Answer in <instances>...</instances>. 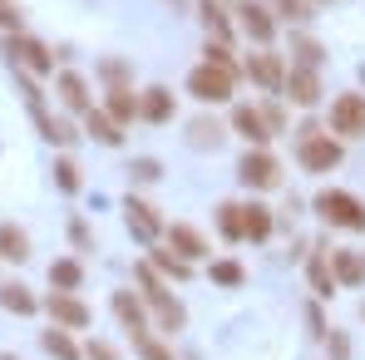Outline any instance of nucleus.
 I'll return each mask as SVG.
<instances>
[{"label":"nucleus","mask_w":365,"mask_h":360,"mask_svg":"<svg viewBox=\"0 0 365 360\" xmlns=\"http://www.w3.org/2000/svg\"><path fill=\"white\" fill-rule=\"evenodd\" d=\"M55 182H60L64 192H79V168H74L69 158H60V163H55Z\"/></svg>","instance_id":"31"},{"label":"nucleus","mask_w":365,"mask_h":360,"mask_svg":"<svg viewBox=\"0 0 365 360\" xmlns=\"http://www.w3.org/2000/svg\"><path fill=\"white\" fill-rule=\"evenodd\" d=\"M316 212H321L331 227H341V232H365V202L356 192L326 187V192H316Z\"/></svg>","instance_id":"1"},{"label":"nucleus","mask_w":365,"mask_h":360,"mask_svg":"<svg viewBox=\"0 0 365 360\" xmlns=\"http://www.w3.org/2000/svg\"><path fill=\"white\" fill-rule=\"evenodd\" d=\"M84 128H89V133H94L99 143H119V138H123V133H119V123L109 119L104 109H89V114H84Z\"/></svg>","instance_id":"24"},{"label":"nucleus","mask_w":365,"mask_h":360,"mask_svg":"<svg viewBox=\"0 0 365 360\" xmlns=\"http://www.w3.org/2000/svg\"><path fill=\"white\" fill-rule=\"evenodd\" d=\"M133 173H138V178H158V163H153V158H138Z\"/></svg>","instance_id":"38"},{"label":"nucleus","mask_w":365,"mask_h":360,"mask_svg":"<svg viewBox=\"0 0 365 360\" xmlns=\"http://www.w3.org/2000/svg\"><path fill=\"white\" fill-rule=\"evenodd\" d=\"M0 360H20V356H5V351H0Z\"/></svg>","instance_id":"39"},{"label":"nucleus","mask_w":365,"mask_h":360,"mask_svg":"<svg viewBox=\"0 0 365 360\" xmlns=\"http://www.w3.org/2000/svg\"><path fill=\"white\" fill-rule=\"evenodd\" d=\"M10 60L25 64L30 74H50V69H55V55H50L40 40H25V35H10Z\"/></svg>","instance_id":"6"},{"label":"nucleus","mask_w":365,"mask_h":360,"mask_svg":"<svg viewBox=\"0 0 365 360\" xmlns=\"http://www.w3.org/2000/svg\"><path fill=\"white\" fill-rule=\"evenodd\" d=\"M45 306H50V316H55L60 326H69V331H84V326L94 321V316H89V306H84V301H74L69 292H55Z\"/></svg>","instance_id":"8"},{"label":"nucleus","mask_w":365,"mask_h":360,"mask_svg":"<svg viewBox=\"0 0 365 360\" xmlns=\"http://www.w3.org/2000/svg\"><path fill=\"white\" fill-rule=\"evenodd\" d=\"M45 351L55 360H79V346L69 341V331H45Z\"/></svg>","instance_id":"27"},{"label":"nucleus","mask_w":365,"mask_h":360,"mask_svg":"<svg viewBox=\"0 0 365 360\" xmlns=\"http://www.w3.org/2000/svg\"><path fill=\"white\" fill-rule=\"evenodd\" d=\"M242 222H247V237H252V242L272 237V207L252 202V207H242Z\"/></svg>","instance_id":"22"},{"label":"nucleus","mask_w":365,"mask_h":360,"mask_svg":"<svg viewBox=\"0 0 365 360\" xmlns=\"http://www.w3.org/2000/svg\"><path fill=\"white\" fill-rule=\"evenodd\" d=\"M89 360H119V356H114V346H104V341H89Z\"/></svg>","instance_id":"36"},{"label":"nucleus","mask_w":365,"mask_h":360,"mask_svg":"<svg viewBox=\"0 0 365 360\" xmlns=\"http://www.w3.org/2000/svg\"><path fill=\"white\" fill-rule=\"evenodd\" d=\"M0 257H5V262H25V257H30V237H25L15 222H0Z\"/></svg>","instance_id":"18"},{"label":"nucleus","mask_w":365,"mask_h":360,"mask_svg":"<svg viewBox=\"0 0 365 360\" xmlns=\"http://www.w3.org/2000/svg\"><path fill=\"white\" fill-rule=\"evenodd\" d=\"M114 311H119V321L128 326V331H133V336L143 331V306L128 297V292H119V297H114Z\"/></svg>","instance_id":"26"},{"label":"nucleus","mask_w":365,"mask_h":360,"mask_svg":"<svg viewBox=\"0 0 365 360\" xmlns=\"http://www.w3.org/2000/svg\"><path fill=\"white\" fill-rule=\"evenodd\" d=\"M217 138H222V128H217V123H207V119L192 123V143H217Z\"/></svg>","instance_id":"32"},{"label":"nucleus","mask_w":365,"mask_h":360,"mask_svg":"<svg viewBox=\"0 0 365 360\" xmlns=\"http://www.w3.org/2000/svg\"><path fill=\"white\" fill-rule=\"evenodd\" d=\"M306 282H311V292L326 301V297H336V272H331V257L316 247L311 252V262H306Z\"/></svg>","instance_id":"12"},{"label":"nucleus","mask_w":365,"mask_h":360,"mask_svg":"<svg viewBox=\"0 0 365 360\" xmlns=\"http://www.w3.org/2000/svg\"><path fill=\"white\" fill-rule=\"evenodd\" d=\"M84 282V272H79V262L74 257H64V262H50V287H60V292H74Z\"/></svg>","instance_id":"23"},{"label":"nucleus","mask_w":365,"mask_h":360,"mask_svg":"<svg viewBox=\"0 0 365 360\" xmlns=\"http://www.w3.org/2000/svg\"><path fill=\"white\" fill-rule=\"evenodd\" d=\"M232 128L242 133L247 143H257V148L272 138V123H267V114H262V109H252V104H237V109H232Z\"/></svg>","instance_id":"10"},{"label":"nucleus","mask_w":365,"mask_h":360,"mask_svg":"<svg viewBox=\"0 0 365 360\" xmlns=\"http://www.w3.org/2000/svg\"><path fill=\"white\" fill-rule=\"evenodd\" d=\"M0 306H5V311H15V316H35V306H40V301L30 297L20 282H5V287H0Z\"/></svg>","instance_id":"21"},{"label":"nucleus","mask_w":365,"mask_h":360,"mask_svg":"<svg viewBox=\"0 0 365 360\" xmlns=\"http://www.w3.org/2000/svg\"><path fill=\"white\" fill-rule=\"evenodd\" d=\"M247 79H257L262 89H287V69H282V60H277L272 50L247 55Z\"/></svg>","instance_id":"7"},{"label":"nucleus","mask_w":365,"mask_h":360,"mask_svg":"<svg viewBox=\"0 0 365 360\" xmlns=\"http://www.w3.org/2000/svg\"><path fill=\"white\" fill-rule=\"evenodd\" d=\"M0 30H10V35H20V15H15L10 5H0Z\"/></svg>","instance_id":"35"},{"label":"nucleus","mask_w":365,"mask_h":360,"mask_svg":"<svg viewBox=\"0 0 365 360\" xmlns=\"http://www.w3.org/2000/svg\"><path fill=\"white\" fill-rule=\"evenodd\" d=\"M297 138H302V148H297L302 168H311V173H331V168L341 163V143H336L331 133H321L316 123H306Z\"/></svg>","instance_id":"3"},{"label":"nucleus","mask_w":365,"mask_h":360,"mask_svg":"<svg viewBox=\"0 0 365 360\" xmlns=\"http://www.w3.org/2000/svg\"><path fill=\"white\" fill-rule=\"evenodd\" d=\"M0 5H5V0H0Z\"/></svg>","instance_id":"40"},{"label":"nucleus","mask_w":365,"mask_h":360,"mask_svg":"<svg viewBox=\"0 0 365 360\" xmlns=\"http://www.w3.org/2000/svg\"><path fill=\"white\" fill-rule=\"evenodd\" d=\"M143 119H148V123H168V119H173V94H168L163 84L143 89Z\"/></svg>","instance_id":"15"},{"label":"nucleus","mask_w":365,"mask_h":360,"mask_svg":"<svg viewBox=\"0 0 365 360\" xmlns=\"http://www.w3.org/2000/svg\"><path fill=\"white\" fill-rule=\"evenodd\" d=\"M232 84H237V74H232V69L207 64V60L187 74V94H192V99H202V104H222V99H232Z\"/></svg>","instance_id":"2"},{"label":"nucleus","mask_w":365,"mask_h":360,"mask_svg":"<svg viewBox=\"0 0 365 360\" xmlns=\"http://www.w3.org/2000/svg\"><path fill=\"white\" fill-rule=\"evenodd\" d=\"M287 99L302 104V109H311V104L321 99V79H316L311 69H292V74H287Z\"/></svg>","instance_id":"13"},{"label":"nucleus","mask_w":365,"mask_h":360,"mask_svg":"<svg viewBox=\"0 0 365 360\" xmlns=\"http://www.w3.org/2000/svg\"><path fill=\"white\" fill-rule=\"evenodd\" d=\"M133 351H138L143 360H173V351H168V346H158L148 331H138V336H133Z\"/></svg>","instance_id":"28"},{"label":"nucleus","mask_w":365,"mask_h":360,"mask_svg":"<svg viewBox=\"0 0 365 360\" xmlns=\"http://www.w3.org/2000/svg\"><path fill=\"white\" fill-rule=\"evenodd\" d=\"M217 227H222V237H247V222H242V207H237V202H222V207H217Z\"/></svg>","instance_id":"25"},{"label":"nucleus","mask_w":365,"mask_h":360,"mask_svg":"<svg viewBox=\"0 0 365 360\" xmlns=\"http://www.w3.org/2000/svg\"><path fill=\"white\" fill-rule=\"evenodd\" d=\"M237 15H242V30L257 40V45H267L272 35H277V20H272V10L267 5H257V0H242L237 5Z\"/></svg>","instance_id":"9"},{"label":"nucleus","mask_w":365,"mask_h":360,"mask_svg":"<svg viewBox=\"0 0 365 360\" xmlns=\"http://www.w3.org/2000/svg\"><path fill=\"white\" fill-rule=\"evenodd\" d=\"M212 282H222V287H242L247 272L237 267V262H212Z\"/></svg>","instance_id":"29"},{"label":"nucleus","mask_w":365,"mask_h":360,"mask_svg":"<svg viewBox=\"0 0 365 360\" xmlns=\"http://www.w3.org/2000/svg\"><path fill=\"white\" fill-rule=\"evenodd\" d=\"M277 10H282V15H292V20H302V15H306L302 0H277Z\"/></svg>","instance_id":"37"},{"label":"nucleus","mask_w":365,"mask_h":360,"mask_svg":"<svg viewBox=\"0 0 365 360\" xmlns=\"http://www.w3.org/2000/svg\"><path fill=\"white\" fill-rule=\"evenodd\" d=\"M207 64H222V69H232V55H227V45L207 40Z\"/></svg>","instance_id":"34"},{"label":"nucleus","mask_w":365,"mask_h":360,"mask_svg":"<svg viewBox=\"0 0 365 360\" xmlns=\"http://www.w3.org/2000/svg\"><path fill=\"white\" fill-rule=\"evenodd\" d=\"M104 114H109L114 123H133L138 114H143V99H138L133 89H123V84H114V89H109V109H104Z\"/></svg>","instance_id":"14"},{"label":"nucleus","mask_w":365,"mask_h":360,"mask_svg":"<svg viewBox=\"0 0 365 360\" xmlns=\"http://www.w3.org/2000/svg\"><path fill=\"white\" fill-rule=\"evenodd\" d=\"M237 178H242L247 187H277V182H282V163H277L267 148H252L242 163H237Z\"/></svg>","instance_id":"5"},{"label":"nucleus","mask_w":365,"mask_h":360,"mask_svg":"<svg viewBox=\"0 0 365 360\" xmlns=\"http://www.w3.org/2000/svg\"><path fill=\"white\" fill-rule=\"evenodd\" d=\"M197 10H202V25H207V35H212L217 45H227V40H232V25H227V10H222L217 0H202Z\"/></svg>","instance_id":"20"},{"label":"nucleus","mask_w":365,"mask_h":360,"mask_svg":"<svg viewBox=\"0 0 365 360\" xmlns=\"http://www.w3.org/2000/svg\"><path fill=\"white\" fill-rule=\"evenodd\" d=\"M331 133L361 138L365 133V94H336L331 99Z\"/></svg>","instance_id":"4"},{"label":"nucleus","mask_w":365,"mask_h":360,"mask_svg":"<svg viewBox=\"0 0 365 360\" xmlns=\"http://www.w3.org/2000/svg\"><path fill=\"white\" fill-rule=\"evenodd\" d=\"M297 55H302L306 69H316V64H321V45H316V40H297Z\"/></svg>","instance_id":"33"},{"label":"nucleus","mask_w":365,"mask_h":360,"mask_svg":"<svg viewBox=\"0 0 365 360\" xmlns=\"http://www.w3.org/2000/svg\"><path fill=\"white\" fill-rule=\"evenodd\" d=\"M331 272H336V282H346V287H361L365 282V262L356 252H331Z\"/></svg>","instance_id":"17"},{"label":"nucleus","mask_w":365,"mask_h":360,"mask_svg":"<svg viewBox=\"0 0 365 360\" xmlns=\"http://www.w3.org/2000/svg\"><path fill=\"white\" fill-rule=\"evenodd\" d=\"M123 217H128V232H138L143 242H153L158 232H163V222L153 217V207L138 202V197H123Z\"/></svg>","instance_id":"11"},{"label":"nucleus","mask_w":365,"mask_h":360,"mask_svg":"<svg viewBox=\"0 0 365 360\" xmlns=\"http://www.w3.org/2000/svg\"><path fill=\"white\" fill-rule=\"evenodd\" d=\"M60 99L69 109H79V114H89V84H84V74H74V69H64L60 74Z\"/></svg>","instance_id":"16"},{"label":"nucleus","mask_w":365,"mask_h":360,"mask_svg":"<svg viewBox=\"0 0 365 360\" xmlns=\"http://www.w3.org/2000/svg\"><path fill=\"white\" fill-rule=\"evenodd\" d=\"M153 267H163V272H168V277H178V282L192 272V267H187L182 257H173V252H153Z\"/></svg>","instance_id":"30"},{"label":"nucleus","mask_w":365,"mask_h":360,"mask_svg":"<svg viewBox=\"0 0 365 360\" xmlns=\"http://www.w3.org/2000/svg\"><path fill=\"white\" fill-rule=\"evenodd\" d=\"M168 242H173V252H178L182 262H192V257H202V252H207V242L197 237L192 227H182V222H173V227H168Z\"/></svg>","instance_id":"19"}]
</instances>
